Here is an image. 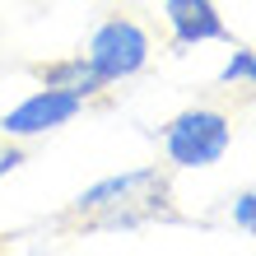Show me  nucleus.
I'll list each match as a JSON object with an SVG mask.
<instances>
[{
	"instance_id": "nucleus-1",
	"label": "nucleus",
	"mask_w": 256,
	"mask_h": 256,
	"mask_svg": "<svg viewBox=\"0 0 256 256\" xmlns=\"http://www.w3.org/2000/svg\"><path fill=\"white\" fill-rule=\"evenodd\" d=\"M61 219L80 233H135L144 224H177L182 214L172 210L168 172L149 163V168H126L84 186Z\"/></svg>"
},
{
	"instance_id": "nucleus-2",
	"label": "nucleus",
	"mask_w": 256,
	"mask_h": 256,
	"mask_svg": "<svg viewBox=\"0 0 256 256\" xmlns=\"http://www.w3.org/2000/svg\"><path fill=\"white\" fill-rule=\"evenodd\" d=\"M163 158L168 168H182V172H200V168H214V163L228 154L233 144V116L219 112V108H186L177 112L168 126H163Z\"/></svg>"
},
{
	"instance_id": "nucleus-3",
	"label": "nucleus",
	"mask_w": 256,
	"mask_h": 256,
	"mask_svg": "<svg viewBox=\"0 0 256 256\" xmlns=\"http://www.w3.org/2000/svg\"><path fill=\"white\" fill-rule=\"evenodd\" d=\"M84 56H88V66L102 74V84H122V80H135V74L149 66L154 42H149V33L130 14H112V19H102L94 33H88Z\"/></svg>"
},
{
	"instance_id": "nucleus-4",
	"label": "nucleus",
	"mask_w": 256,
	"mask_h": 256,
	"mask_svg": "<svg viewBox=\"0 0 256 256\" xmlns=\"http://www.w3.org/2000/svg\"><path fill=\"white\" fill-rule=\"evenodd\" d=\"M80 112H84L80 94H66V88L42 84V88H33L24 102H14V108L0 116V135L24 144V140H38V135H52V130L70 126Z\"/></svg>"
},
{
	"instance_id": "nucleus-5",
	"label": "nucleus",
	"mask_w": 256,
	"mask_h": 256,
	"mask_svg": "<svg viewBox=\"0 0 256 256\" xmlns=\"http://www.w3.org/2000/svg\"><path fill=\"white\" fill-rule=\"evenodd\" d=\"M163 24H168L172 47H200V42L228 38V24L214 0H163Z\"/></svg>"
},
{
	"instance_id": "nucleus-6",
	"label": "nucleus",
	"mask_w": 256,
	"mask_h": 256,
	"mask_svg": "<svg viewBox=\"0 0 256 256\" xmlns=\"http://www.w3.org/2000/svg\"><path fill=\"white\" fill-rule=\"evenodd\" d=\"M33 80L38 84H52V88H66V94H80L84 102L88 98H98L102 88V74L88 66V56L80 52V56H61V61H42V66H33Z\"/></svg>"
},
{
	"instance_id": "nucleus-7",
	"label": "nucleus",
	"mask_w": 256,
	"mask_h": 256,
	"mask_svg": "<svg viewBox=\"0 0 256 256\" xmlns=\"http://www.w3.org/2000/svg\"><path fill=\"white\" fill-rule=\"evenodd\" d=\"M219 84L224 88H256V52L233 47V56L219 66Z\"/></svg>"
},
{
	"instance_id": "nucleus-8",
	"label": "nucleus",
	"mask_w": 256,
	"mask_h": 256,
	"mask_svg": "<svg viewBox=\"0 0 256 256\" xmlns=\"http://www.w3.org/2000/svg\"><path fill=\"white\" fill-rule=\"evenodd\" d=\"M228 219H233V228H242L256 238V186L242 191V196H233V205H228Z\"/></svg>"
},
{
	"instance_id": "nucleus-9",
	"label": "nucleus",
	"mask_w": 256,
	"mask_h": 256,
	"mask_svg": "<svg viewBox=\"0 0 256 256\" xmlns=\"http://www.w3.org/2000/svg\"><path fill=\"white\" fill-rule=\"evenodd\" d=\"M24 163H28V154H24L19 140H0V182H5L10 172H19Z\"/></svg>"
}]
</instances>
